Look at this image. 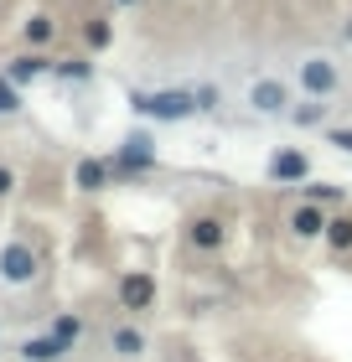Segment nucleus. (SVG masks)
I'll return each mask as SVG.
<instances>
[{
  "label": "nucleus",
  "mask_w": 352,
  "mask_h": 362,
  "mask_svg": "<svg viewBox=\"0 0 352 362\" xmlns=\"http://www.w3.org/2000/svg\"><path fill=\"white\" fill-rule=\"evenodd\" d=\"M135 109L156 119H187L197 109V93H135Z\"/></svg>",
  "instance_id": "obj_1"
},
{
  "label": "nucleus",
  "mask_w": 352,
  "mask_h": 362,
  "mask_svg": "<svg viewBox=\"0 0 352 362\" xmlns=\"http://www.w3.org/2000/svg\"><path fill=\"white\" fill-rule=\"evenodd\" d=\"M120 300H125V310H145V305H156V279H150V274H125Z\"/></svg>",
  "instance_id": "obj_2"
},
{
  "label": "nucleus",
  "mask_w": 352,
  "mask_h": 362,
  "mask_svg": "<svg viewBox=\"0 0 352 362\" xmlns=\"http://www.w3.org/2000/svg\"><path fill=\"white\" fill-rule=\"evenodd\" d=\"M0 274L16 279V285H26L31 274H37V259H31V249H21V243H11L6 254H0Z\"/></svg>",
  "instance_id": "obj_3"
},
{
  "label": "nucleus",
  "mask_w": 352,
  "mask_h": 362,
  "mask_svg": "<svg viewBox=\"0 0 352 362\" xmlns=\"http://www.w3.org/2000/svg\"><path fill=\"white\" fill-rule=\"evenodd\" d=\"M254 109H264V114H275V109H285V83H275V78H264V83H254Z\"/></svg>",
  "instance_id": "obj_4"
},
{
  "label": "nucleus",
  "mask_w": 352,
  "mask_h": 362,
  "mask_svg": "<svg viewBox=\"0 0 352 362\" xmlns=\"http://www.w3.org/2000/svg\"><path fill=\"white\" fill-rule=\"evenodd\" d=\"M26 362H57L62 352H68V341H57V337H37V341H26Z\"/></svg>",
  "instance_id": "obj_5"
},
{
  "label": "nucleus",
  "mask_w": 352,
  "mask_h": 362,
  "mask_svg": "<svg viewBox=\"0 0 352 362\" xmlns=\"http://www.w3.org/2000/svg\"><path fill=\"white\" fill-rule=\"evenodd\" d=\"M270 171H275L280 181H300V176H306V156H300V151H285V156L270 160Z\"/></svg>",
  "instance_id": "obj_6"
},
{
  "label": "nucleus",
  "mask_w": 352,
  "mask_h": 362,
  "mask_svg": "<svg viewBox=\"0 0 352 362\" xmlns=\"http://www.w3.org/2000/svg\"><path fill=\"white\" fill-rule=\"evenodd\" d=\"M337 83V73H331V62H306V88L311 93H327Z\"/></svg>",
  "instance_id": "obj_7"
},
{
  "label": "nucleus",
  "mask_w": 352,
  "mask_h": 362,
  "mask_svg": "<svg viewBox=\"0 0 352 362\" xmlns=\"http://www.w3.org/2000/svg\"><path fill=\"white\" fill-rule=\"evenodd\" d=\"M104 176H109L104 160H83V166H78V187L83 192H98V187H104Z\"/></svg>",
  "instance_id": "obj_8"
},
{
  "label": "nucleus",
  "mask_w": 352,
  "mask_h": 362,
  "mask_svg": "<svg viewBox=\"0 0 352 362\" xmlns=\"http://www.w3.org/2000/svg\"><path fill=\"white\" fill-rule=\"evenodd\" d=\"M322 228H327V223H322V212H316V202L295 212V233H300V238H316Z\"/></svg>",
  "instance_id": "obj_9"
},
{
  "label": "nucleus",
  "mask_w": 352,
  "mask_h": 362,
  "mask_svg": "<svg viewBox=\"0 0 352 362\" xmlns=\"http://www.w3.org/2000/svg\"><path fill=\"white\" fill-rule=\"evenodd\" d=\"M192 238L203 243V249H212V243H223V223H212V218H203V223L192 228Z\"/></svg>",
  "instance_id": "obj_10"
},
{
  "label": "nucleus",
  "mask_w": 352,
  "mask_h": 362,
  "mask_svg": "<svg viewBox=\"0 0 352 362\" xmlns=\"http://www.w3.org/2000/svg\"><path fill=\"white\" fill-rule=\"evenodd\" d=\"M327 238H331V249H352V218L327 223Z\"/></svg>",
  "instance_id": "obj_11"
},
{
  "label": "nucleus",
  "mask_w": 352,
  "mask_h": 362,
  "mask_svg": "<svg viewBox=\"0 0 352 362\" xmlns=\"http://www.w3.org/2000/svg\"><path fill=\"white\" fill-rule=\"evenodd\" d=\"M37 73H47V57H21V62L11 68L16 83H26V78H37Z\"/></svg>",
  "instance_id": "obj_12"
},
{
  "label": "nucleus",
  "mask_w": 352,
  "mask_h": 362,
  "mask_svg": "<svg viewBox=\"0 0 352 362\" xmlns=\"http://www.w3.org/2000/svg\"><path fill=\"white\" fill-rule=\"evenodd\" d=\"M114 347H120L125 357H135L140 352V332H114Z\"/></svg>",
  "instance_id": "obj_13"
},
{
  "label": "nucleus",
  "mask_w": 352,
  "mask_h": 362,
  "mask_svg": "<svg viewBox=\"0 0 352 362\" xmlns=\"http://www.w3.org/2000/svg\"><path fill=\"white\" fill-rule=\"evenodd\" d=\"M306 202H342L337 187H306Z\"/></svg>",
  "instance_id": "obj_14"
},
{
  "label": "nucleus",
  "mask_w": 352,
  "mask_h": 362,
  "mask_svg": "<svg viewBox=\"0 0 352 362\" xmlns=\"http://www.w3.org/2000/svg\"><path fill=\"white\" fill-rule=\"evenodd\" d=\"M78 332H83V326H78L73 316H62V321H57V341H78Z\"/></svg>",
  "instance_id": "obj_15"
},
{
  "label": "nucleus",
  "mask_w": 352,
  "mask_h": 362,
  "mask_svg": "<svg viewBox=\"0 0 352 362\" xmlns=\"http://www.w3.org/2000/svg\"><path fill=\"white\" fill-rule=\"evenodd\" d=\"M26 37H31V42H47V37H52V21H31Z\"/></svg>",
  "instance_id": "obj_16"
},
{
  "label": "nucleus",
  "mask_w": 352,
  "mask_h": 362,
  "mask_svg": "<svg viewBox=\"0 0 352 362\" xmlns=\"http://www.w3.org/2000/svg\"><path fill=\"white\" fill-rule=\"evenodd\" d=\"M89 42H93V47H104V42H109V26H104V21H93V26H89Z\"/></svg>",
  "instance_id": "obj_17"
},
{
  "label": "nucleus",
  "mask_w": 352,
  "mask_h": 362,
  "mask_svg": "<svg viewBox=\"0 0 352 362\" xmlns=\"http://www.w3.org/2000/svg\"><path fill=\"white\" fill-rule=\"evenodd\" d=\"M57 73H62V78H83V73H89V62H62Z\"/></svg>",
  "instance_id": "obj_18"
},
{
  "label": "nucleus",
  "mask_w": 352,
  "mask_h": 362,
  "mask_svg": "<svg viewBox=\"0 0 352 362\" xmlns=\"http://www.w3.org/2000/svg\"><path fill=\"white\" fill-rule=\"evenodd\" d=\"M331 145H342V151H352V129H331Z\"/></svg>",
  "instance_id": "obj_19"
},
{
  "label": "nucleus",
  "mask_w": 352,
  "mask_h": 362,
  "mask_svg": "<svg viewBox=\"0 0 352 362\" xmlns=\"http://www.w3.org/2000/svg\"><path fill=\"white\" fill-rule=\"evenodd\" d=\"M11 109H16V93H11V88H0V114H11Z\"/></svg>",
  "instance_id": "obj_20"
},
{
  "label": "nucleus",
  "mask_w": 352,
  "mask_h": 362,
  "mask_svg": "<svg viewBox=\"0 0 352 362\" xmlns=\"http://www.w3.org/2000/svg\"><path fill=\"white\" fill-rule=\"evenodd\" d=\"M0 192H11V171H0Z\"/></svg>",
  "instance_id": "obj_21"
},
{
  "label": "nucleus",
  "mask_w": 352,
  "mask_h": 362,
  "mask_svg": "<svg viewBox=\"0 0 352 362\" xmlns=\"http://www.w3.org/2000/svg\"><path fill=\"white\" fill-rule=\"evenodd\" d=\"M347 37H352V26H347Z\"/></svg>",
  "instance_id": "obj_22"
}]
</instances>
